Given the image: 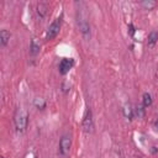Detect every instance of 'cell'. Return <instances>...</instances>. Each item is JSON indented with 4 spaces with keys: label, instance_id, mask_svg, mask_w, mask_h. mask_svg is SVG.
<instances>
[{
    "label": "cell",
    "instance_id": "cell-1",
    "mask_svg": "<svg viewBox=\"0 0 158 158\" xmlns=\"http://www.w3.org/2000/svg\"><path fill=\"white\" fill-rule=\"evenodd\" d=\"M14 123H15V128L17 132L22 133L26 131L27 128V125H28V112L27 110L22 109V107H19L15 112V116H14Z\"/></svg>",
    "mask_w": 158,
    "mask_h": 158
},
{
    "label": "cell",
    "instance_id": "cell-2",
    "mask_svg": "<svg viewBox=\"0 0 158 158\" xmlns=\"http://www.w3.org/2000/svg\"><path fill=\"white\" fill-rule=\"evenodd\" d=\"M77 23H78V27H79V31H80L81 36L86 41H89L90 40V25H89V21H88L86 15L83 11H78Z\"/></svg>",
    "mask_w": 158,
    "mask_h": 158
},
{
    "label": "cell",
    "instance_id": "cell-3",
    "mask_svg": "<svg viewBox=\"0 0 158 158\" xmlns=\"http://www.w3.org/2000/svg\"><path fill=\"white\" fill-rule=\"evenodd\" d=\"M62 17H63V15H60L59 17H57V19L49 25V27H48V30H47V33H46V40H47V41H51V40H53V38H56L57 35L59 33L60 25H62Z\"/></svg>",
    "mask_w": 158,
    "mask_h": 158
},
{
    "label": "cell",
    "instance_id": "cell-4",
    "mask_svg": "<svg viewBox=\"0 0 158 158\" xmlns=\"http://www.w3.org/2000/svg\"><path fill=\"white\" fill-rule=\"evenodd\" d=\"M81 125H83L84 132H86V133H91L93 132V130H94V121H93V115H91L90 107L86 109V111L84 114V117H83Z\"/></svg>",
    "mask_w": 158,
    "mask_h": 158
},
{
    "label": "cell",
    "instance_id": "cell-5",
    "mask_svg": "<svg viewBox=\"0 0 158 158\" xmlns=\"http://www.w3.org/2000/svg\"><path fill=\"white\" fill-rule=\"evenodd\" d=\"M74 65V60L72 58H63L60 62H59V65H58V70L62 75H65L70 69Z\"/></svg>",
    "mask_w": 158,
    "mask_h": 158
},
{
    "label": "cell",
    "instance_id": "cell-6",
    "mask_svg": "<svg viewBox=\"0 0 158 158\" xmlns=\"http://www.w3.org/2000/svg\"><path fill=\"white\" fill-rule=\"evenodd\" d=\"M70 146H72V139L69 136H63L59 141V152L62 156H67L69 153V149H70Z\"/></svg>",
    "mask_w": 158,
    "mask_h": 158
},
{
    "label": "cell",
    "instance_id": "cell-7",
    "mask_svg": "<svg viewBox=\"0 0 158 158\" xmlns=\"http://www.w3.org/2000/svg\"><path fill=\"white\" fill-rule=\"evenodd\" d=\"M122 114H123V116H125L128 121H132V118H133V116H135V110L132 109V106H131L130 104H126V105L123 106V109H122Z\"/></svg>",
    "mask_w": 158,
    "mask_h": 158
},
{
    "label": "cell",
    "instance_id": "cell-8",
    "mask_svg": "<svg viewBox=\"0 0 158 158\" xmlns=\"http://www.w3.org/2000/svg\"><path fill=\"white\" fill-rule=\"evenodd\" d=\"M40 48H41V46L37 42V40L36 38H32L31 40V43H30V53L32 56H36V54L40 53Z\"/></svg>",
    "mask_w": 158,
    "mask_h": 158
},
{
    "label": "cell",
    "instance_id": "cell-9",
    "mask_svg": "<svg viewBox=\"0 0 158 158\" xmlns=\"http://www.w3.org/2000/svg\"><path fill=\"white\" fill-rule=\"evenodd\" d=\"M47 10H48V5L47 4H44V2H40L38 5H37V15L40 16V19H43L44 16H46V14H47Z\"/></svg>",
    "mask_w": 158,
    "mask_h": 158
},
{
    "label": "cell",
    "instance_id": "cell-10",
    "mask_svg": "<svg viewBox=\"0 0 158 158\" xmlns=\"http://www.w3.org/2000/svg\"><path fill=\"white\" fill-rule=\"evenodd\" d=\"M10 32L7 31V30H1L0 31V42H1V46H6L7 43H9V41H10Z\"/></svg>",
    "mask_w": 158,
    "mask_h": 158
},
{
    "label": "cell",
    "instance_id": "cell-11",
    "mask_svg": "<svg viewBox=\"0 0 158 158\" xmlns=\"http://www.w3.org/2000/svg\"><path fill=\"white\" fill-rule=\"evenodd\" d=\"M152 102H153V100H152L151 94H149V93H144V94L142 95V105H143L144 107H149V106L152 105Z\"/></svg>",
    "mask_w": 158,
    "mask_h": 158
},
{
    "label": "cell",
    "instance_id": "cell-12",
    "mask_svg": "<svg viewBox=\"0 0 158 158\" xmlns=\"http://www.w3.org/2000/svg\"><path fill=\"white\" fill-rule=\"evenodd\" d=\"M158 41V32L157 31H151L148 33V44L149 46H154Z\"/></svg>",
    "mask_w": 158,
    "mask_h": 158
},
{
    "label": "cell",
    "instance_id": "cell-13",
    "mask_svg": "<svg viewBox=\"0 0 158 158\" xmlns=\"http://www.w3.org/2000/svg\"><path fill=\"white\" fill-rule=\"evenodd\" d=\"M141 5L146 10H152V9H154L157 6V2L154 0H143V1H141Z\"/></svg>",
    "mask_w": 158,
    "mask_h": 158
},
{
    "label": "cell",
    "instance_id": "cell-14",
    "mask_svg": "<svg viewBox=\"0 0 158 158\" xmlns=\"http://www.w3.org/2000/svg\"><path fill=\"white\" fill-rule=\"evenodd\" d=\"M133 110H135V115H136L138 118L144 117V115H146V107H144L143 105H137Z\"/></svg>",
    "mask_w": 158,
    "mask_h": 158
},
{
    "label": "cell",
    "instance_id": "cell-15",
    "mask_svg": "<svg viewBox=\"0 0 158 158\" xmlns=\"http://www.w3.org/2000/svg\"><path fill=\"white\" fill-rule=\"evenodd\" d=\"M33 105H35L37 109L43 110V109L46 107V100H44L43 98H36V99L33 100Z\"/></svg>",
    "mask_w": 158,
    "mask_h": 158
},
{
    "label": "cell",
    "instance_id": "cell-16",
    "mask_svg": "<svg viewBox=\"0 0 158 158\" xmlns=\"http://www.w3.org/2000/svg\"><path fill=\"white\" fill-rule=\"evenodd\" d=\"M135 32H136L135 26H133L132 23H130V25H128V33H130L131 36H133V35H135Z\"/></svg>",
    "mask_w": 158,
    "mask_h": 158
},
{
    "label": "cell",
    "instance_id": "cell-17",
    "mask_svg": "<svg viewBox=\"0 0 158 158\" xmlns=\"http://www.w3.org/2000/svg\"><path fill=\"white\" fill-rule=\"evenodd\" d=\"M154 127H156V130H158V120L154 121Z\"/></svg>",
    "mask_w": 158,
    "mask_h": 158
},
{
    "label": "cell",
    "instance_id": "cell-18",
    "mask_svg": "<svg viewBox=\"0 0 158 158\" xmlns=\"http://www.w3.org/2000/svg\"><path fill=\"white\" fill-rule=\"evenodd\" d=\"M157 152V147H152V153H156Z\"/></svg>",
    "mask_w": 158,
    "mask_h": 158
},
{
    "label": "cell",
    "instance_id": "cell-19",
    "mask_svg": "<svg viewBox=\"0 0 158 158\" xmlns=\"http://www.w3.org/2000/svg\"><path fill=\"white\" fill-rule=\"evenodd\" d=\"M35 158H37V157H35Z\"/></svg>",
    "mask_w": 158,
    "mask_h": 158
}]
</instances>
